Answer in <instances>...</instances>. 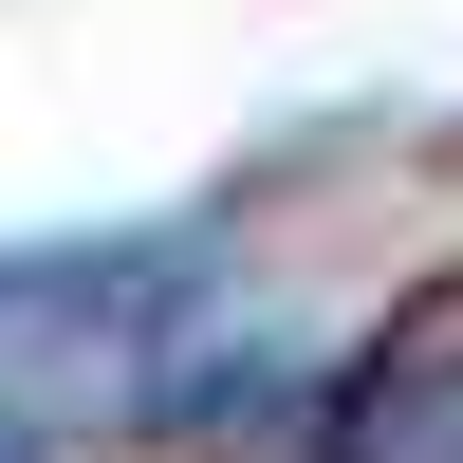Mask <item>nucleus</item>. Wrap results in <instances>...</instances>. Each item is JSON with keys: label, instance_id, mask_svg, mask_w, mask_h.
Here are the masks:
<instances>
[{"label": "nucleus", "instance_id": "obj_1", "mask_svg": "<svg viewBox=\"0 0 463 463\" xmlns=\"http://www.w3.org/2000/svg\"><path fill=\"white\" fill-rule=\"evenodd\" d=\"M316 463H463V334H408V353H371L353 390H334Z\"/></svg>", "mask_w": 463, "mask_h": 463}]
</instances>
